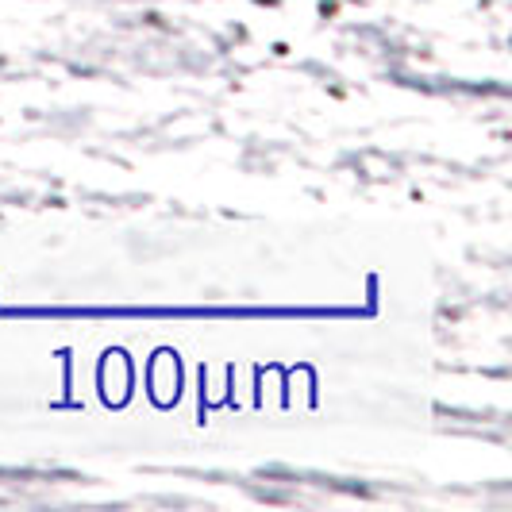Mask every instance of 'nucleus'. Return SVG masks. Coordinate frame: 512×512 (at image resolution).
Masks as SVG:
<instances>
[]
</instances>
